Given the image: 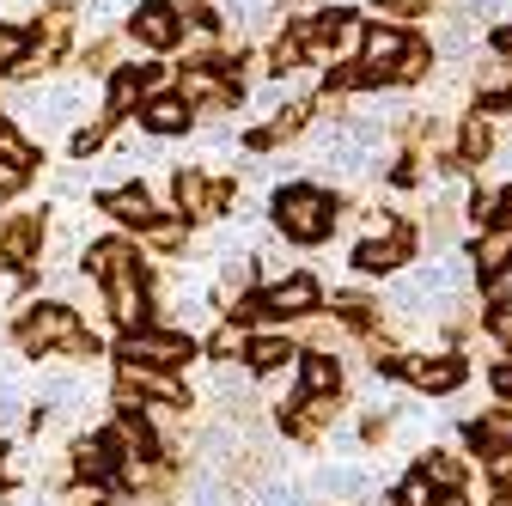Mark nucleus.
<instances>
[{
    "label": "nucleus",
    "instance_id": "dca6fc26",
    "mask_svg": "<svg viewBox=\"0 0 512 506\" xmlns=\"http://www.w3.org/2000/svg\"><path fill=\"white\" fill-rule=\"evenodd\" d=\"M74 470L86 482H104L116 470V446H110V439H80V446H74Z\"/></svg>",
    "mask_w": 512,
    "mask_h": 506
},
{
    "label": "nucleus",
    "instance_id": "ddd939ff",
    "mask_svg": "<svg viewBox=\"0 0 512 506\" xmlns=\"http://www.w3.org/2000/svg\"><path fill=\"white\" fill-rule=\"evenodd\" d=\"M421 391H458L464 385V360H409L403 366Z\"/></svg>",
    "mask_w": 512,
    "mask_h": 506
},
{
    "label": "nucleus",
    "instance_id": "bb28decb",
    "mask_svg": "<svg viewBox=\"0 0 512 506\" xmlns=\"http://www.w3.org/2000/svg\"><path fill=\"white\" fill-rule=\"evenodd\" d=\"M299 55H305V49H299V37L287 31V37L275 43V74H293V68H299Z\"/></svg>",
    "mask_w": 512,
    "mask_h": 506
},
{
    "label": "nucleus",
    "instance_id": "6e6552de",
    "mask_svg": "<svg viewBox=\"0 0 512 506\" xmlns=\"http://www.w3.org/2000/svg\"><path fill=\"white\" fill-rule=\"evenodd\" d=\"M177 98H183V104H214V110H226V104H232V86H226L214 68H189V74L177 80Z\"/></svg>",
    "mask_w": 512,
    "mask_h": 506
},
{
    "label": "nucleus",
    "instance_id": "c756f323",
    "mask_svg": "<svg viewBox=\"0 0 512 506\" xmlns=\"http://www.w3.org/2000/svg\"><path fill=\"white\" fill-rule=\"evenodd\" d=\"M208 348H214V354H220V360H232V354H244V348H250V342H244V336H238V330H232V324H226V330H214V342H208Z\"/></svg>",
    "mask_w": 512,
    "mask_h": 506
},
{
    "label": "nucleus",
    "instance_id": "4c0bfd02",
    "mask_svg": "<svg viewBox=\"0 0 512 506\" xmlns=\"http://www.w3.org/2000/svg\"><path fill=\"white\" fill-rule=\"evenodd\" d=\"M324 494H360V476H348V470H330V476H324Z\"/></svg>",
    "mask_w": 512,
    "mask_h": 506
},
{
    "label": "nucleus",
    "instance_id": "c03bdc74",
    "mask_svg": "<svg viewBox=\"0 0 512 506\" xmlns=\"http://www.w3.org/2000/svg\"><path fill=\"white\" fill-rule=\"evenodd\" d=\"M494 506H512V494H500V500H494Z\"/></svg>",
    "mask_w": 512,
    "mask_h": 506
},
{
    "label": "nucleus",
    "instance_id": "a19ab883",
    "mask_svg": "<svg viewBox=\"0 0 512 506\" xmlns=\"http://www.w3.org/2000/svg\"><path fill=\"white\" fill-rule=\"evenodd\" d=\"M494 336H500V342H512V305H506V311H494Z\"/></svg>",
    "mask_w": 512,
    "mask_h": 506
},
{
    "label": "nucleus",
    "instance_id": "f3484780",
    "mask_svg": "<svg viewBox=\"0 0 512 506\" xmlns=\"http://www.w3.org/2000/svg\"><path fill=\"white\" fill-rule=\"evenodd\" d=\"M506 263H512V226L482 232V244H476V269H482V275H494V269H506Z\"/></svg>",
    "mask_w": 512,
    "mask_h": 506
},
{
    "label": "nucleus",
    "instance_id": "7ed1b4c3",
    "mask_svg": "<svg viewBox=\"0 0 512 506\" xmlns=\"http://www.w3.org/2000/svg\"><path fill=\"white\" fill-rule=\"evenodd\" d=\"M189 360V336H177V330H128L122 336V366H153V372H171V366H183Z\"/></svg>",
    "mask_w": 512,
    "mask_h": 506
},
{
    "label": "nucleus",
    "instance_id": "a878e982",
    "mask_svg": "<svg viewBox=\"0 0 512 506\" xmlns=\"http://www.w3.org/2000/svg\"><path fill=\"white\" fill-rule=\"evenodd\" d=\"M104 135H110V116H98V122H86V129H74V153H92V147H104Z\"/></svg>",
    "mask_w": 512,
    "mask_h": 506
},
{
    "label": "nucleus",
    "instance_id": "f257e3e1",
    "mask_svg": "<svg viewBox=\"0 0 512 506\" xmlns=\"http://www.w3.org/2000/svg\"><path fill=\"white\" fill-rule=\"evenodd\" d=\"M74 336H80V324H74V311L61 305V299L31 305L25 318H19V330H13V342H19L25 354H68Z\"/></svg>",
    "mask_w": 512,
    "mask_h": 506
},
{
    "label": "nucleus",
    "instance_id": "1a4fd4ad",
    "mask_svg": "<svg viewBox=\"0 0 512 506\" xmlns=\"http://www.w3.org/2000/svg\"><path fill=\"white\" fill-rule=\"evenodd\" d=\"M92 275L98 281H128V275H141V257L122 238H104V244H92Z\"/></svg>",
    "mask_w": 512,
    "mask_h": 506
},
{
    "label": "nucleus",
    "instance_id": "9d476101",
    "mask_svg": "<svg viewBox=\"0 0 512 506\" xmlns=\"http://www.w3.org/2000/svg\"><path fill=\"white\" fill-rule=\"evenodd\" d=\"M311 305H317V281H311V275H287V281H275V293H269V311H275V318H305Z\"/></svg>",
    "mask_w": 512,
    "mask_h": 506
},
{
    "label": "nucleus",
    "instance_id": "c9c22d12",
    "mask_svg": "<svg viewBox=\"0 0 512 506\" xmlns=\"http://www.w3.org/2000/svg\"><path fill=\"white\" fill-rule=\"evenodd\" d=\"M147 238H153L159 250H177V244H183V226H171V220H153V226H147Z\"/></svg>",
    "mask_w": 512,
    "mask_h": 506
},
{
    "label": "nucleus",
    "instance_id": "473e14b6",
    "mask_svg": "<svg viewBox=\"0 0 512 506\" xmlns=\"http://www.w3.org/2000/svg\"><path fill=\"white\" fill-rule=\"evenodd\" d=\"M165 7L177 13V25L189 19V25H208V0H165Z\"/></svg>",
    "mask_w": 512,
    "mask_h": 506
},
{
    "label": "nucleus",
    "instance_id": "6ab92c4d",
    "mask_svg": "<svg viewBox=\"0 0 512 506\" xmlns=\"http://www.w3.org/2000/svg\"><path fill=\"white\" fill-rule=\"evenodd\" d=\"M336 385H342V366H336L330 354H311V360H305V391H311V397H330Z\"/></svg>",
    "mask_w": 512,
    "mask_h": 506
},
{
    "label": "nucleus",
    "instance_id": "c85d7f7f",
    "mask_svg": "<svg viewBox=\"0 0 512 506\" xmlns=\"http://www.w3.org/2000/svg\"><path fill=\"white\" fill-rule=\"evenodd\" d=\"M244 287H250V269H244V263H232V269L220 275V299H244Z\"/></svg>",
    "mask_w": 512,
    "mask_h": 506
},
{
    "label": "nucleus",
    "instance_id": "a18cd8bd",
    "mask_svg": "<svg viewBox=\"0 0 512 506\" xmlns=\"http://www.w3.org/2000/svg\"><path fill=\"white\" fill-rule=\"evenodd\" d=\"M0 458H7V452H0Z\"/></svg>",
    "mask_w": 512,
    "mask_h": 506
},
{
    "label": "nucleus",
    "instance_id": "7c9ffc66",
    "mask_svg": "<svg viewBox=\"0 0 512 506\" xmlns=\"http://www.w3.org/2000/svg\"><path fill=\"white\" fill-rule=\"evenodd\" d=\"M391 506H433V482H427V476H415V482H409Z\"/></svg>",
    "mask_w": 512,
    "mask_h": 506
},
{
    "label": "nucleus",
    "instance_id": "aec40b11",
    "mask_svg": "<svg viewBox=\"0 0 512 506\" xmlns=\"http://www.w3.org/2000/svg\"><path fill=\"white\" fill-rule=\"evenodd\" d=\"M141 92H147V74H128V68L110 74V116H116V110H135Z\"/></svg>",
    "mask_w": 512,
    "mask_h": 506
},
{
    "label": "nucleus",
    "instance_id": "72a5a7b5",
    "mask_svg": "<svg viewBox=\"0 0 512 506\" xmlns=\"http://www.w3.org/2000/svg\"><path fill=\"white\" fill-rule=\"evenodd\" d=\"M25 165H13V159H0V196H19V189H25Z\"/></svg>",
    "mask_w": 512,
    "mask_h": 506
},
{
    "label": "nucleus",
    "instance_id": "393cba45",
    "mask_svg": "<svg viewBox=\"0 0 512 506\" xmlns=\"http://www.w3.org/2000/svg\"><path fill=\"white\" fill-rule=\"evenodd\" d=\"M427 482H433V488H445V494H458V482H464V470H458L452 458H433V464H427Z\"/></svg>",
    "mask_w": 512,
    "mask_h": 506
},
{
    "label": "nucleus",
    "instance_id": "412c9836",
    "mask_svg": "<svg viewBox=\"0 0 512 506\" xmlns=\"http://www.w3.org/2000/svg\"><path fill=\"white\" fill-rule=\"evenodd\" d=\"M476 92L482 98H506L512 92V61H488V68L476 74Z\"/></svg>",
    "mask_w": 512,
    "mask_h": 506
},
{
    "label": "nucleus",
    "instance_id": "39448f33",
    "mask_svg": "<svg viewBox=\"0 0 512 506\" xmlns=\"http://www.w3.org/2000/svg\"><path fill=\"white\" fill-rule=\"evenodd\" d=\"M232 189L226 183H208L202 171H177V208L183 214H220Z\"/></svg>",
    "mask_w": 512,
    "mask_h": 506
},
{
    "label": "nucleus",
    "instance_id": "2f4dec72",
    "mask_svg": "<svg viewBox=\"0 0 512 506\" xmlns=\"http://www.w3.org/2000/svg\"><path fill=\"white\" fill-rule=\"evenodd\" d=\"M488 299H494V305H500V311H506V305H512V263H506V269H494V275H488Z\"/></svg>",
    "mask_w": 512,
    "mask_h": 506
},
{
    "label": "nucleus",
    "instance_id": "4be33fe9",
    "mask_svg": "<svg viewBox=\"0 0 512 506\" xmlns=\"http://www.w3.org/2000/svg\"><path fill=\"white\" fill-rule=\"evenodd\" d=\"M427 61H433V49H427V43H403L397 74H391V80H421V74H427Z\"/></svg>",
    "mask_w": 512,
    "mask_h": 506
},
{
    "label": "nucleus",
    "instance_id": "f704fd0d",
    "mask_svg": "<svg viewBox=\"0 0 512 506\" xmlns=\"http://www.w3.org/2000/svg\"><path fill=\"white\" fill-rule=\"evenodd\" d=\"M458 147H464L470 159H482V153H488V129H482V122H464V135H458Z\"/></svg>",
    "mask_w": 512,
    "mask_h": 506
},
{
    "label": "nucleus",
    "instance_id": "37998d69",
    "mask_svg": "<svg viewBox=\"0 0 512 506\" xmlns=\"http://www.w3.org/2000/svg\"><path fill=\"white\" fill-rule=\"evenodd\" d=\"M500 220L512 226V189H506V196H500Z\"/></svg>",
    "mask_w": 512,
    "mask_h": 506
},
{
    "label": "nucleus",
    "instance_id": "ea45409f",
    "mask_svg": "<svg viewBox=\"0 0 512 506\" xmlns=\"http://www.w3.org/2000/svg\"><path fill=\"white\" fill-rule=\"evenodd\" d=\"M494 391H500V397H512V360H506V366H494Z\"/></svg>",
    "mask_w": 512,
    "mask_h": 506
},
{
    "label": "nucleus",
    "instance_id": "cd10ccee",
    "mask_svg": "<svg viewBox=\"0 0 512 506\" xmlns=\"http://www.w3.org/2000/svg\"><path fill=\"white\" fill-rule=\"evenodd\" d=\"M13 427H25V403L13 391H0V433H13Z\"/></svg>",
    "mask_w": 512,
    "mask_h": 506
},
{
    "label": "nucleus",
    "instance_id": "4468645a",
    "mask_svg": "<svg viewBox=\"0 0 512 506\" xmlns=\"http://www.w3.org/2000/svg\"><path fill=\"white\" fill-rule=\"evenodd\" d=\"M470 446H476L482 458H500V452H512V415H506V409L482 415V421L470 427Z\"/></svg>",
    "mask_w": 512,
    "mask_h": 506
},
{
    "label": "nucleus",
    "instance_id": "a211bd4d",
    "mask_svg": "<svg viewBox=\"0 0 512 506\" xmlns=\"http://www.w3.org/2000/svg\"><path fill=\"white\" fill-rule=\"evenodd\" d=\"M244 360H250V372H281V366L293 360V348H287L281 336H256V342L244 348Z\"/></svg>",
    "mask_w": 512,
    "mask_h": 506
},
{
    "label": "nucleus",
    "instance_id": "0eeeda50",
    "mask_svg": "<svg viewBox=\"0 0 512 506\" xmlns=\"http://www.w3.org/2000/svg\"><path fill=\"white\" fill-rule=\"evenodd\" d=\"M110 293V311H116V324L122 330H141L147 324V293H141V275H128V281H104Z\"/></svg>",
    "mask_w": 512,
    "mask_h": 506
},
{
    "label": "nucleus",
    "instance_id": "b1692460",
    "mask_svg": "<svg viewBox=\"0 0 512 506\" xmlns=\"http://www.w3.org/2000/svg\"><path fill=\"white\" fill-rule=\"evenodd\" d=\"M0 159H13V165H37V153H31V141L19 135V129H7V122H0Z\"/></svg>",
    "mask_w": 512,
    "mask_h": 506
},
{
    "label": "nucleus",
    "instance_id": "20e7f679",
    "mask_svg": "<svg viewBox=\"0 0 512 506\" xmlns=\"http://www.w3.org/2000/svg\"><path fill=\"white\" fill-rule=\"evenodd\" d=\"M43 244V214H13L0 220V263H31Z\"/></svg>",
    "mask_w": 512,
    "mask_h": 506
},
{
    "label": "nucleus",
    "instance_id": "9b49d317",
    "mask_svg": "<svg viewBox=\"0 0 512 506\" xmlns=\"http://www.w3.org/2000/svg\"><path fill=\"white\" fill-rule=\"evenodd\" d=\"M403 257H409V238H403V232H397V238H366V244L354 250V269H366V275H391Z\"/></svg>",
    "mask_w": 512,
    "mask_h": 506
},
{
    "label": "nucleus",
    "instance_id": "e433bc0d",
    "mask_svg": "<svg viewBox=\"0 0 512 506\" xmlns=\"http://www.w3.org/2000/svg\"><path fill=\"white\" fill-rule=\"evenodd\" d=\"M378 13L384 19H415V13H427V0H378Z\"/></svg>",
    "mask_w": 512,
    "mask_h": 506
},
{
    "label": "nucleus",
    "instance_id": "423d86ee",
    "mask_svg": "<svg viewBox=\"0 0 512 506\" xmlns=\"http://www.w3.org/2000/svg\"><path fill=\"white\" fill-rule=\"evenodd\" d=\"M128 31H135V37H141V43H147V49H171V43H177V31H183V25H177V13H171V7H165V0H153V7H141V13H135V19H128Z\"/></svg>",
    "mask_w": 512,
    "mask_h": 506
},
{
    "label": "nucleus",
    "instance_id": "f03ea898",
    "mask_svg": "<svg viewBox=\"0 0 512 506\" xmlns=\"http://www.w3.org/2000/svg\"><path fill=\"white\" fill-rule=\"evenodd\" d=\"M275 220H281V232L287 238H299V244H311V238H324L330 232V196L324 189H311V183H293V189H281L275 196Z\"/></svg>",
    "mask_w": 512,
    "mask_h": 506
},
{
    "label": "nucleus",
    "instance_id": "5701e85b",
    "mask_svg": "<svg viewBox=\"0 0 512 506\" xmlns=\"http://www.w3.org/2000/svg\"><path fill=\"white\" fill-rule=\"evenodd\" d=\"M25 49H31V37L19 31V25H0V68H19V61H25Z\"/></svg>",
    "mask_w": 512,
    "mask_h": 506
},
{
    "label": "nucleus",
    "instance_id": "58836bf2",
    "mask_svg": "<svg viewBox=\"0 0 512 506\" xmlns=\"http://www.w3.org/2000/svg\"><path fill=\"white\" fill-rule=\"evenodd\" d=\"M494 482H500V494H512V452L494 458Z\"/></svg>",
    "mask_w": 512,
    "mask_h": 506
},
{
    "label": "nucleus",
    "instance_id": "2eb2a0df",
    "mask_svg": "<svg viewBox=\"0 0 512 506\" xmlns=\"http://www.w3.org/2000/svg\"><path fill=\"white\" fill-rule=\"evenodd\" d=\"M104 214H116L122 226H141V232L159 220V214H153V202L141 196V189H110V196H104Z\"/></svg>",
    "mask_w": 512,
    "mask_h": 506
},
{
    "label": "nucleus",
    "instance_id": "79ce46f5",
    "mask_svg": "<svg viewBox=\"0 0 512 506\" xmlns=\"http://www.w3.org/2000/svg\"><path fill=\"white\" fill-rule=\"evenodd\" d=\"M433 506H470V494H433Z\"/></svg>",
    "mask_w": 512,
    "mask_h": 506
},
{
    "label": "nucleus",
    "instance_id": "f8f14e48",
    "mask_svg": "<svg viewBox=\"0 0 512 506\" xmlns=\"http://www.w3.org/2000/svg\"><path fill=\"white\" fill-rule=\"evenodd\" d=\"M141 116H147V129H153V135H183L196 110H189L177 92H159V98H147V110H141Z\"/></svg>",
    "mask_w": 512,
    "mask_h": 506
}]
</instances>
